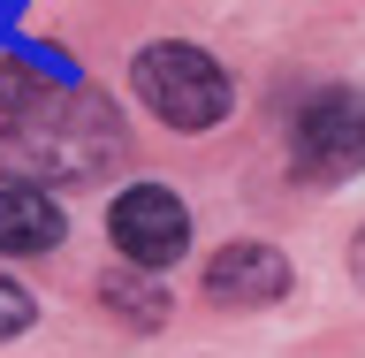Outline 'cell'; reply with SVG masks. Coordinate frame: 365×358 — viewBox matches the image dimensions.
Wrapping results in <instances>:
<instances>
[{"label":"cell","instance_id":"obj_1","mask_svg":"<svg viewBox=\"0 0 365 358\" xmlns=\"http://www.w3.org/2000/svg\"><path fill=\"white\" fill-rule=\"evenodd\" d=\"M122 160V114L99 91H68V99H31L0 122V176L8 183H91Z\"/></svg>","mask_w":365,"mask_h":358},{"label":"cell","instance_id":"obj_2","mask_svg":"<svg viewBox=\"0 0 365 358\" xmlns=\"http://www.w3.org/2000/svg\"><path fill=\"white\" fill-rule=\"evenodd\" d=\"M137 99L168 122V130H213L228 114V69L213 61V54H198V46L182 39H160L137 54Z\"/></svg>","mask_w":365,"mask_h":358},{"label":"cell","instance_id":"obj_3","mask_svg":"<svg viewBox=\"0 0 365 358\" xmlns=\"http://www.w3.org/2000/svg\"><path fill=\"white\" fill-rule=\"evenodd\" d=\"M289 168L304 183H342L365 168V91H319L297 114L289 137Z\"/></svg>","mask_w":365,"mask_h":358},{"label":"cell","instance_id":"obj_4","mask_svg":"<svg viewBox=\"0 0 365 358\" xmlns=\"http://www.w3.org/2000/svg\"><path fill=\"white\" fill-rule=\"evenodd\" d=\"M107 229H114V244H122L130 267H175L182 244H190V214H182V199L168 183H130L114 199Z\"/></svg>","mask_w":365,"mask_h":358},{"label":"cell","instance_id":"obj_5","mask_svg":"<svg viewBox=\"0 0 365 358\" xmlns=\"http://www.w3.org/2000/svg\"><path fill=\"white\" fill-rule=\"evenodd\" d=\"M282 290H289V259L274 244H228L205 267V297L213 305H274Z\"/></svg>","mask_w":365,"mask_h":358},{"label":"cell","instance_id":"obj_6","mask_svg":"<svg viewBox=\"0 0 365 358\" xmlns=\"http://www.w3.org/2000/svg\"><path fill=\"white\" fill-rule=\"evenodd\" d=\"M61 229H68V214L53 206V191H38V183H8L0 191V252H53L61 244Z\"/></svg>","mask_w":365,"mask_h":358},{"label":"cell","instance_id":"obj_7","mask_svg":"<svg viewBox=\"0 0 365 358\" xmlns=\"http://www.w3.org/2000/svg\"><path fill=\"white\" fill-rule=\"evenodd\" d=\"M99 297H107L122 320H137V328H153V320L168 313V297H160L145 274H130V267H122V274H107V282H99Z\"/></svg>","mask_w":365,"mask_h":358},{"label":"cell","instance_id":"obj_8","mask_svg":"<svg viewBox=\"0 0 365 358\" xmlns=\"http://www.w3.org/2000/svg\"><path fill=\"white\" fill-rule=\"evenodd\" d=\"M23 328H31V290H16V282L0 274V343L23 336Z\"/></svg>","mask_w":365,"mask_h":358},{"label":"cell","instance_id":"obj_9","mask_svg":"<svg viewBox=\"0 0 365 358\" xmlns=\"http://www.w3.org/2000/svg\"><path fill=\"white\" fill-rule=\"evenodd\" d=\"M350 274L365 282V229H358V252H350Z\"/></svg>","mask_w":365,"mask_h":358}]
</instances>
